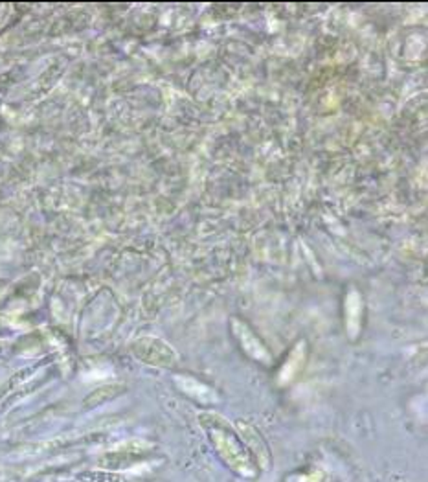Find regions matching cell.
Masks as SVG:
<instances>
[{
  "label": "cell",
  "instance_id": "cell-1",
  "mask_svg": "<svg viewBox=\"0 0 428 482\" xmlns=\"http://www.w3.org/2000/svg\"><path fill=\"white\" fill-rule=\"evenodd\" d=\"M200 425L206 431L210 439V444L214 446L219 459L229 466L236 475L241 478H254L260 473V468L256 466L254 459H252L246 447L243 446L239 435L234 431V427L226 422L224 418L206 413L200 415Z\"/></svg>",
  "mask_w": 428,
  "mask_h": 482
},
{
  "label": "cell",
  "instance_id": "cell-2",
  "mask_svg": "<svg viewBox=\"0 0 428 482\" xmlns=\"http://www.w3.org/2000/svg\"><path fill=\"white\" fill-rule=\"evenodd\" d=\"M237 435L252 459H254L256 466L261 471H267L272 464V454L260 431L246 422H237Z\"/></svg>",
  "mask_w": 428,
  "mask_h": 482
},
{
  "label": "cell",
  "instance_id": "cell-3",
  "mask_svg": "<svg viewBox=\"0 0 428 482\" xmlns=\"http://www.w3.org/2000/svg\"><path fill=\"white\" fill-rule=\"evenodd\" d=\"M136 355L142 361L157 365V367H167L175 361L173 348L159 339H147V341L138 343Z\"/></svg>",
  "mask_w": 428,
  "mask_h": 482
},
{
  "label": "cell",
  "instance_id": "cell-4",
  "mask_svg": "<svg viewBox=\"0 0 428 482\" xmlns=\"http://www.w3.org/2000/svg\"><path fill=\"white\" fill-rule=\"evenodd\" d=\"M234 332H236L241 346L246 350L248 355H252V358H256V360H265L267 358V350L261 344V341L254 334H252L243 322H237V320L234 322Z\"/></svg>",
  "mask_w": 428,
  "mask_h": 482
},
{
  "label": "cell",
  "instance_id": "cell-5",
  "mask_svg": "<svg viewBox=\"0 0 428 482\" xmlns=\"http://www.w3.org/2000/svg\"><path fill=\"white\" fill-rule=\"evenodd\" d=\"M80 482H128L121 473L107 470H87L78 473Z\"/></svg>",
  "mask_w": 428,
  "mask_h": 482
},
{
  "label": "cell",
  "instance_id": "cell-6",
  "mask_svg": "<svg viewBox=\"0 0 428 482\" xmlns=\"http://www.w3.org/2000/svg\"><path fill=\"white\" fill-rule=\"evenodd\" d=\"M125 389L120 387V385H109V387H104V389H97L92 394H89V398L85 399V407H96V405H99V403L116 398Z\"/></svg>",
  "mask_w": 428,
  "mask_h": 482
},
{
  "label": "cell",
  "instance_id": "cell-7",
  "mask_svg": "<svg viewBox=\"0 0 428 482\" xmlns=\"http://www.w3.org/2000/svg\"><path fill=\"white\" fill-rule=\"evenodd\" d=\"M287 482H323L325 473L320 468H304L287 475Z\"/></svg>",
  "mask_w": 428,
  "mask_h": 482
}]
</instances>
